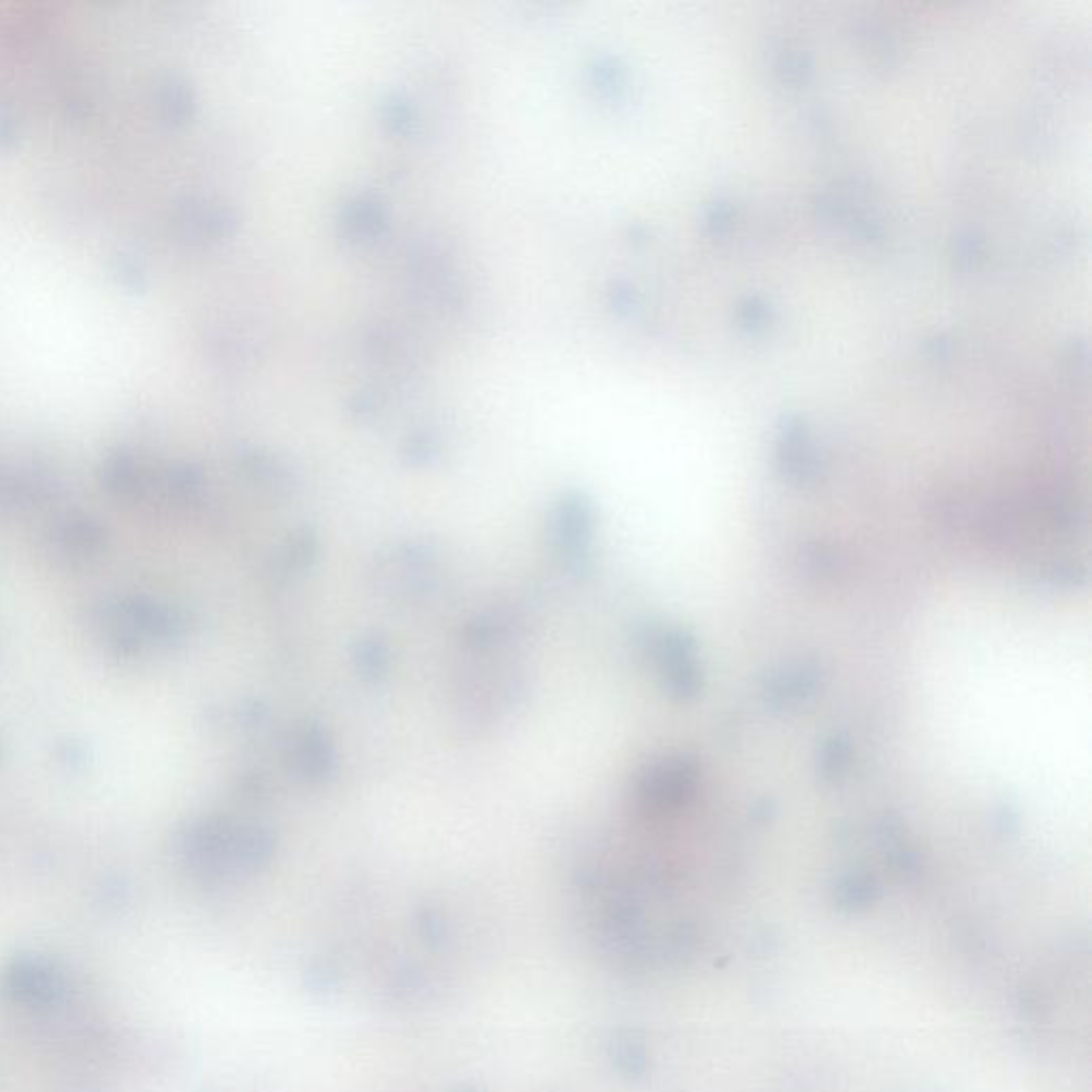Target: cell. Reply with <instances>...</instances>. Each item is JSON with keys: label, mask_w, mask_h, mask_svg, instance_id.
<instances>
[{"label": "cell", "mask_w": 1092, "mask_h": 1092, "mask_svg": "<svg viewBox=\"0 0 1092 1092\" xmlns=\"http://www.w3.org/2000/svg\"><path fill=\"white\" fill-rule=\"evenodd\" d=\"M13 988L24 996H30V999H45V996L56 992V982L47 971L30 965L13 973Z\"/></svg>", "instance_id": "obj_1"}]
</instances>
